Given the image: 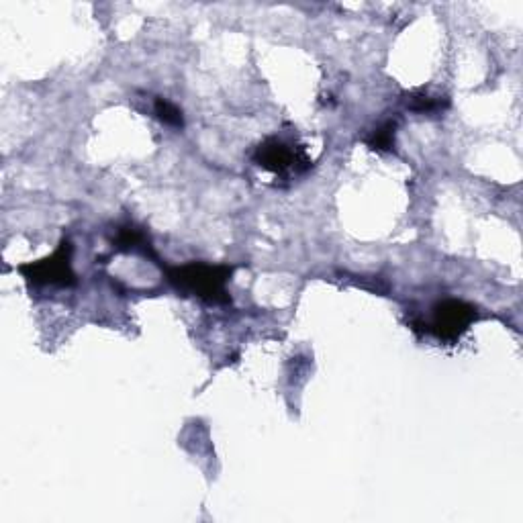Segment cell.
I'll list each match as a JSON object with an SVG mask.
<instances>
[{
    "instance_id": "4",
    "label": "cell",
    "mask_w": 523,
    "mask_h": 523,
    "mask_svg": "<svg viewBox=\"0 0 523 523\" xmlns=\"http://www.w3.org/2000/svg\"><path fill=\"white\" fill-rule=\"evenodd\" d=\"M477 317H479L477 307H472L458 299H446L434 305L432 319L430 323H425V331L442 342H454L464 334Z\"/></svg>"
},
{
    "instance_id": "5",
    "label": "cell",
    "mask_w": 523,
    "mask_h": 523,
    "mask_svg": "<svg viewBox=\"0 0 523 523\" xmlns=\"http://www.w3.org/2000/svg\"><path fill=\"white\" fill-rule=\"evenodd\" d=\"M113 248L119 252H137L144 254L146 258L158 260L148 233L141 227H135L133 223L117 227V233L113 237Z\"/></svg>"
},
{
    "instance_id": "7",
    "label": "cell",
    "mask_w": 523,
    "mask_h": 523,
    "mask_svg": "<svg viewBox=\"0 0 523 523\" xmlns=\"http://www.w3.org/2000/svg\"><path fill=\"white\" fill-rule=\"evenodd\" d=\"M448 107V99L444 97H432V94L427 92H411L409 99H407V109L413 111V113H438V111H444Z\"/></svg>"
},
{
    "instance_id": "6",
    "label": "cell",
    "mask_w": 523,
    "mask_h": 523,
    "mask_svg": "<svg viewBox=\"0 0 523 523\" xmlns=\"http://www.w3.org/2000/svg\"><path fill=\"white\" fill-rule=\"evenodd\" d=\"M395 131H397V121H385L383 125H378L366 137L368 148L376 152H395Z\"/></svg>"
},
{
    "instance_id": "2",
    "label": "cell",
    "mask_w": 523,
    "mask_h": 523,
    "mask_svg": "<svg viewBox=\"0 0 523 523\" xmlns=\"http://www.w3.org/2000/svg\"><path fill=\"white\" fill-rule=\"evenodd\" d=\"M254 162L262 170H268L282 180L305 174L311 168V158L307 156L305 148L282 137L264 139L254 152Z\"/></svg>"
},
{
    "instance_id": "8",
    "label": "cell",
    "mask_w": 523,
    "mask_h": 523,
    "mask_svg": "<svg viewBox=\"0 0 523 523\" xmlns=\"http://www.w3.org/2000/svg\"><path fill=\"white\" fill-rule=\"evenodd\" d=\"M154 113H156V117H158L164 125L176 127V129H182V125H184L182 111H180L174 103H170V101H166V99H156V101H154Z\"/></svg>"
},
{
    "instance_id": "3",
    "label": "cell",
    "mask_w": 523,
    "mask_h": 523,
    "mask_svg": "<svg viewBox=\"0 0 523 523\" xmlns=\"http://www.w3.org/2000/svg\"><path fill=\"white\" fill-rule=\"evenodd\" d=\"M19 272L35 287H72L76 284L72 270V244L64 240L50 258L23 264L19 266Z\"/></svg>"
},
{
    "instance_id": "1",
    "label": "cell",
    "mask_w": 523,
    "mask_h": 523,
    "mask_svg": "<svg viewBox=\"0 0 523 523\" xmlns=\"http://www.w3.org/2000/svg\"><path fill=\"white\" fill-rule=\"evenodd\" d=\"M233 274L231 266L225 264H205V262H190L184 266L166 268V276L170 284L178 291L190 293L211 305H225L229 303L227 282Z\"/></svg>"
}]
</instances>
